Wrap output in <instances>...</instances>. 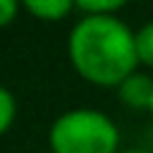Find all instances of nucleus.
<instances>
[{
  "instance_id": "obj_1",
  "label": "nucleus",
  "mask_w": 153,
  "mask_h": 153,
  "mask_svg": "<svg viewBox=\"0 0 153 153\" xmlns=\"http://www.w3.org/2000/svg\"><path fill=\"white\" fill-rule=\"evenodd\" d=\"M69 59L84 79L120 87L135 74V36L115 16H84L69 33Z\"/></svg>"
},
{
  "instance_id": "obj_2",
  "label": "nucleus",
  "mask_w": 153,
  "mask_h": 153,
  "mask_svg": "<svg viewBox=\"0 0 153 153\" xmlns=\"http://www.w3.org/2000/svg\"><path fill=\"white\" fill-rule=\"evenodd\" d=\"M49 143L54 153H115L117 128L97 110H71L51 125Z\"/></svg>"
},
{
  "instance_id": "obj_3",
  "label": "nucleus",
  "mask_w": 153,
  "mask_h": 153,
  "mask_svg": "<svg viewBox=\"0 0 153 153\" xmlns=\"http://www.w3.org/2000/svg\"><path fill=\"white\" fill-rule=\"evenodd\" d=\"M151 97H153V79L146 74H130L125 82L120 84V100L128 107H151Z\"/></svg>"
},
{
  "instance_id": "obj_4",
  "label": "nucleus",
  "mask_w": 153,
  "mask_h": 153,
  "mask_svg": "<svg viewBox=\"0 0 153 153\" xmlns=\"http://www.w3.org/2000/svg\"><path fill=\"white\" fill-rule=\"evenodd\" d=\"M71 8L74 5H71L69 0H28L26 3V10L38 16V18H44V21H59Z\"/></svg>"
},
{
  "instance_id": "obj_5",
  "label": "nucleus",
  "mask_w": 153,
  "mask_h": 153,
  "mask_svg": "<svg viewBox=\"0 0 153 153\" xmlns=\"http://www.w3.org/2000/svg\"><path fill=\"white\" fill-rule=\"evenodd\" d=\"M135 51H138V61L153 66V21L146 23L135 33Z\"/></svg>"
},
{
  "instance_id": "obj_6",
  "label": "nucleus",
  "mask_w": 153,
  "mask_h": 153,
  "mask_svg": "<svg viewBox=\"0 0 153 153\" xmlns=\"http://www.w3.org/2000/svg\"><path fill=\"white\" fill-rule=\"evenodd\" d=\"M125 5L123 0H79L74 8L84 10L87 16H112L115 10H120Z\"/></svg>"
},
{
  "instance_id": "obj_7",
  "label": "nucleus",
  "mask_w": 153,
  "mask_h": 153,
  "mask_svg": "<svg viewBox=\"0 0 153 153\" xmlns=\"http://www.w3.org/2000/svg\"><path fill=\"white\" fill-rule=\"evenodd\" d=\"M13 117H16V100L5 87H0V135L10 128Z\"/></svg>"
},
{
  "instance_id": "obj_8",
  "label": "nucleus",
  "mask_w": 153,
  "mask_h": 153,
  "mask_svg": "<svg viewBox=\"0 0 153 153\" xmlns=\"http://www.w3.org/2000/svg\"><path fill=\"white\" fill-rule=\"evenodd\" d=\"M16 10H18L16 0H0V26H8L16 18Z\"/></svg>"
},
{
  "instance_id": "obj_9",
  "label": "nucleus",
  "mask_w": 153,
  "mask_h": 153,
  "mask_svg": "<svg viewBox=\"0 0 153 153\" xmlns=\"http://www.w3.org/2000/svg\"><path fill=\"white\" fill-rule=\"evenodd\" d=\"M148 110H151V115H153V97H151V107H148Z\"/></svg>"
},
{
  "instance_id": "obj_10",
  "label": "nucleus",
  "mask_w": 153,
  "mask_h": 153,
  "mask_svg": "<svg viewBox=\"0 0 153 153\" xmlns=\"http://www.w3.org/2000/svg\"><path fill=\"white\" fill-rule=\"evenodd\" d=\"M125 153H146V151H125Z\"/></svg>"
}]
</instances>
